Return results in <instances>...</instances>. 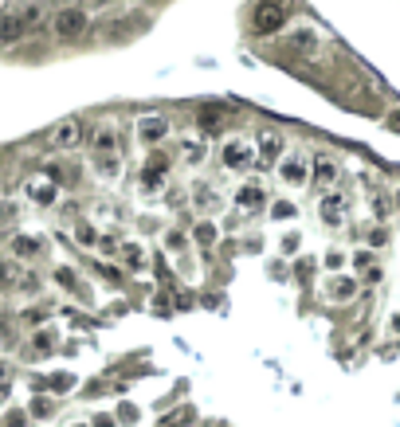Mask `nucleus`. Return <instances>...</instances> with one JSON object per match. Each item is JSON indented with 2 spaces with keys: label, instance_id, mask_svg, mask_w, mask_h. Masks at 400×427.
Instances as JSON below:
<instances>
[{
  "label": "nucleus",
  "instance_id": "c85d7f7f",
  "mask_svg": "<svg viewBox=\"0 0 400 427\" xmlns=\"http://www.w3.org/2000/svg\"><path fill=\"white\" fill-rule=\"evenodd\" d=\"M28 416H32V411H24V408H8V411H4V427H28Z\"/></svg>",
  "mask_w": 400,
  "mask_h": 427
},
{
  "label": "nucleus",
  "instance_id": "ea45409f",
  "mask_svg": "<svg viewBox=\"0 0 400 427\" xmlns=\"http://www.w3.org/2000/svg\"><path fill=\"white\" fill-rule=\"evenodd\" d=\"M91 427H114V419H110V416H94Z\"/></svg>",
  "mask_w": 400,
  "mask_h": 427
},
{
  "label": "nucleus",
  "instance_id": "7ed1b4c3",
  "mask_svg": "<svg viewBox=\"0 0 400 427\" xmlns=\"http://www.w3.org/2000/svg\"><path fill=\"white\" fill-rule=\"evenodd\" d=\"M220 165L232 169V173H239V169H247V165H259L256 142H251V137H244V134L224 137V142H220Z\"/></svg>",
  "mask_w": 400,
  "mask_h": 427
},
{
  "label": "nucleus",
  "instance_id": "7c9ffc66",
  "mask_svg": "<svg viewBox=\"0 0 400 427\" xmlns=\"http://www.w3.org/2000/svg\"><path fill=\"white\" fill-rule=\"evenodd\" d=\"M12 224H16V208H12V204H4V200H0V235L8 232Z\"/></svg>",
  "mask_w": 400,
  "mask_h": 427
},
{
  "label": "nucleus",
  "instance_id": "6e6552de",
  "mask_svg": "<svg viewBox=\"0 0 400 427\" xmlns=\"http://www.w3.org/2000/svg\"><path fill=\"white\" fill-rule=\"evenodd\" d=\"M86 145H91L94 157H118L122 153V134H118V126H114L110 118H106V122H94L91 126Z\"/></svg>",
  "mask_w": 400,
  "mask_h": 427
},
{
  "label": "nucleus",
  "instance_id": "9d476101",
  "mask_svg": "<svg viewBox=\"0 0 400 427\" xmlns=\"http://www.w3.org/2000/svg\"><path fill=\"white\" fill-rule=\"evenodd\" d=\"M310 185H314L318 193H338L341 161L333 157V153H318V157H314V165H310Z\"/></svg>",
  "mask_w": 400,
  "mask_h": 427
},
{
  "label": "nucleus",
  "instance_id": "dca6fc26",
  "mask_svg": "<svg viewBox=\"0 0 400 427\" xmlns=\"http://www.w3.org/2000/svg\"><path fill=\"white\" fill-rule=\"evenodd\" d=\"M8 255L16 263H32V259H40V255H43V239H40V235H24V232H20V235H12V239H8Z\"/></svg>",
  "mask_w": 400,
  "mask_h": 427
},
{
  "label": "nucleus",
  "instance_id": "f704fd0d",
  "mask_svg": "<svg viewBox=\"0 0 400 427\" xmlns=\"http://www.w3.org/2000/svg\"><path fill=\"white\" fill-rule=\"evenodd\" d=\"M47 411H52V400H43V396H40V400H32V416L35 419H47Z\"/></svg>",
  "mask_w": 400,
  "mask_h": 427
},
{
  "label": "nucleus",
  "instance_id": "4c0bfd02",
  "mask_svg": "<svg viewBox=\"0 0 400 427\" xmlns=\"http://www.w3.org/2000/svg\"><path fill=\"white\" fill-rule=\"evenodd\" d=\"M12 380V360H0V385H8Z\"/></svg>",
  "mask_w": 400,
  "mask_h": 427
},
{
  "label": "nucleus",
  "instance_id": "f257e3e1",
  "mask_svg": "<svg viewBox=\"0 0 400 427\" xmlns=\"http://www.w3.org/2000/svg\"><path fill=\"white\" fill-rule=\"evenodd\" d=\"M86 32H91V12L83 4H63L52 12V35L59 43H79Z\"/></svg>",
  "mask_w": 400,
  "mask_h": 427
},
{
  "label": "nucleus",
  "instance_id": "4468645a",
  "mask_svg": "<svg viewBox=\"0 0 400 427\" xmlns=\"http://www.w3.org/2000/svg\"><path fill=\"white\" fill-rule=\"evenodd\" d=\"M24 40H28L24 20H20L16 12H4V16H0V55H4V51H16Z\"/></svg>",
  "mask_w": 400,
  "mask_h": 427
},
{
  "label": "nucleus",
  "instance_id": "423d86ee",
  "mask_svg": "<svg viewBox=\"0 0 400 427\" xmlns=\"http://www.w3.org/2000/svg\"><path fill=\"white\" fill-rule=\"evenodd\" d=\"M169 176H173V165H169V157H161V153H154V157L142 165V173H137V185H142V193L149 196H161V193H169Z\"/></svg>",
  "mask_w": 400,
  "mask_h": 427
},
{
  "label": "nucleus",
  "instance_id": "2eb2a0df",
  "mask_svg": "<svg viewBox=\"0 0 400 427\" xmlns=\"http://www.w3.org/2000/svg\"><path fill=\"white\" fill-rule=\"evenodd\" d=\"M91 176L98 181V185H122V176H126V165H122V157H94L91 165Z\"/></svg>",
  "mask_w": 400,
  "mask_h": 427
},
{
  "label": "nucleus",
  "instance_id": "b1692460",
  "mask_svg": "<svg viewBox=\"0 0 400 427\" xmlns=\"http://www.w3.org/2000/svg\"><path fill=\"white\" fill-rule=\"evenodd\" d=\"M193 243L200 247V251H212L216 243H220V227H216L212 220H200V224L193 227Z\"/></svg>",
  "mask_w": 400,
  "mask_h": 427
},
{
  "label": "nucleus",
  "instance_id": "bb28decb",
  "mask_svg": "<svg viewBox=\"0 0 400 427\" xmlns=\"http://www.w3.org/2000/svg\"><path fill=\"white\" fill-rule=\"evenodd\" d=\"M267 212H271V220H295L298 216V208L290 200H271V208H267Z\"/></svg>",
  "mask_w": 400,
  "mask_h": 427
},
{
  "label": "nucleus",
  "instance_id": "aec40b11",
  "mask_svg": "<svg viewBox=\"0 0 400 427\" xmlns=\"http://www.w3.org/2000/svg\"><path fill=\"white\" fill-rule=\"evenodd\" d=\"M16 16L24 20L28 35H32V32H40V28H43V20H47V4H43V0H24V4L16 8Z\"/></svg>",
  "mask_w": 400,
  "mask_h": 427
},
{
  "label": "nucleus",
  "instance_id": "2f4dec72",
  "mask_svg": "<svg viewBox=\"0 0 400 427\" xmlns=\"http://www.w3.org/2000/svg\"><path fill=\"white\" fill-rule=\"evenodd\" d=\"M165 247H169V251H181V247H185V235H181L177 227H169V232H165Z\"/></svg>",
  "mask_w": 400,
  "mask_h": 427
},
{
  "label": "nucleus",
  "instance_id": "37998d69",
  "mask_svg": "<svg viewBox=\"0 0 400 427\" xmlns=\"http://www.w3.org/2000/svg\"><path fill=\"white\" fill-rule=\"evenodd\" d=\"M4 12H8V0H0V16H4Z\"/></svg>",
  "mask_w": 400,
  "mask_h": 427
},
{
  "label": "nucleus",
  "instance_id": "f8f14e48",
  "mask_svg": "<svg viewBox=\"0 0 400 427\" xmlns=\"http://www.w3.org/2000/svg\"><path fill=\"white\" fill-rule=\"evenodd\" d=\"M256 149H259V165H275V169H279V161L287 157V137H282L279 130H259V134H256Z\"/></svg>",
  "mask_w": 400,
  "mask_h": 427
},
{
  "label": "nucleus",
  "instance_id": "473e14b6",
  "mask_svg": "<svg viewBox=\"0 0 400 427\" xmlns=\"http://www.w3.org/2000/svg\"><path fill=\"white\" fill-rule=\"evenodd\" d=\"M52 345H55V341H52V334H35V337H32V349H35V357H40V353H47Z\"/></svg>",
  "mask_w": 400,
  "mask_h": 427
},
{
  "label": "nucleus",
  "instance_id": "f3484780",
  "mask_svg": "<svg viewBox=\"0 0 400 427\" xmlns=\"http://www.w3.org/2000/svg\"><path fill=\"white\" fill-rule=\"evenodd\" d=\"M177 157L185 161L188 169H200L208 161V145H205V137L200 134H185L181 137V145H177Z\"/></svg>",
  "mask_w": 400,
  "mask_h": 427
},
{
  "label": "nucleus",
  "instance_id": "39448f33",
  "mask_svg": "<svg viewBox=\"0 0 400 427\" xmlns=\"http://www.w3.org/2000/svg\"><path fill=\"white\" fill-rule=\"evenodd\" d=\"M287 28V4L282 0H259L251 8V32L256 35H279Z\"/></svg>",
  "mask_w": 400,
  "mask_h": 427
},
{
  "label": "nucleus",
  "instance_id": "1a4fd4ad",
  "mask_svg": "<svg viewBox=\"0 0 400 427\" xmlns=\"http://www.w3.org/2000/svg\"><path fill=\"white\" fill-rule=\"evenodd\" d=\"M173 134V122H169V114H137V122H134V137L142 145H161L165 137Z\"/></svg>",
  "mask_w": 400,
  "mask_h": 427
},
{
  "label": "nucleus",
  "instance_id": "20e7f679",
  "mask_svg": "<svg viewBox=\"0 0 400 427\" xmlns=\"http://www.w3.org/2000/svg\"><path fill=\"white\" fill-rule=\"evenodd\" d=\"M232 204H236V212H244V216H256V212L271 208V196H267V185L259 181V176H247V181L236 185Z\"/></svg>",
  "mask_w": 400,
  "mask_h": 427
},
{
  "label": "nucleus",
  "instance_id": "5701e85b",
  "mask_svg": "<svg viewBox=\"0 0 400 427\" xmlns=\"http://www.w3.org/2000/svg\"><path fill=\"white\" fill-rule=\"evenodd\" d=\"M118 259H122V267L126 271H145V247L137 239H122V251H118Z\"/></svg>",
  "mask_w": 400,
  "mask_h": 427
},
{
  "label": "nucleus",
  "instance_id": "6ab92c4d",
  "mask_svg": "<svg viewBox=\"0 0 400 427\" xmlns=\"http://www.w3.org/2000/svg\"><path fill=\"white\" fill-rule=\"evenodd\" d=\"M318 216L330 227H338L341 220H345V193H326L322 200H318Z\"/></svg>",
  "mask_w": 400,
  "mask_h": 427
},
{
  "label": "nucleus",
  "instance_id": "a18cd8bd",
  "mask_svg": "<svg viewBox=\"0 0 400 427\" xmlns=\"http://www.w3.org/2000/svg\"><path fill=\"white\" fill-rule=\"evenodd\" d=\"M0 251H4V247H0Z\"/></svg>",
  "mask_w": 400,
  "mask_h": 427
},
{
  "label": "nucleus",
  "instance_id": "72a5a7b5",
  "mask_svg": "<svg viewBox=\"0 0 400 427\" xmlns=\"http://www.w3.org/2000/svg\"><path fill=\"white\" fill-rule=\"evenodd\" d=\"M71 385H75V377H67V372H63V377H52V385H47V388H52V392H67Z\"/></svg>",
  "mask_w": 400,
  "mask_h": 427
},
{
  "label": "nucleus",
  "instance_id": "393cba45",
  "mask_svg": "<svg viewBox=\"0 0 400 427\" xmlns=\"http://www.w3.org/2000/svg\"><path fill=\"white\" fill-rule=\"evenodd\" d=\"M24 283V275H20V263L16 259H0V290H12V286Z\"/></svg>",
  "mask_w": 400,
  "mask_h": 427
},
{
  "label": "nucleus",
  "instance_id": "c9c22d12",
  "mask_svg": "<svg viewBox=\"0 0 400 427\" xmlns=\"http://www.w3.org/2000/svg\"><path fill=\"white\" fill-rule=\"evenodd\" d=\"M55 283H63V286H75V271H71V267H59V271H55Z\"/></svg>",
  "mask_w": 400,
  "mask_h": 427
},
{
  "label": "nucleus",
  "instance_id": "4be33fe9",
  "mask_svg": "<svg viewBox=\"0 0 400 427\" xmlns=\"http://www.w3.org/2000/svg\"><path fill=\"white\" fill-rule=\"evenodd\" d=\"M326 298H330V302H341V306H349V302L358 298V278H349V275L333 278V283L326 286Z\"/></svg>",
  "mask_w": 400,
  "mask_h": 427
},
{
  "label": "nucleus",
  "instance_id": "58836bf2",
  "mask_svg": "<svg viewBox=\"0 0 400 427\" xmlns=\"http://www.w3.org/2000/svg\"><path fill=\"white\" fill-rule=\"evenodd\" d=\"M83 8H110V0H83Z\"/></svg>",
  "mask_w": 400,
  "mask_h": 427
},
{
  "label": "nucleus",
  "instance_id": "a211bd4d",
  "mask_svg": "<svg viewBox=\"0 0 400 427\" xmlns=\"http://www.w3.org/2000/svg\"><path fill=\"white\" fill-rule=\"evenodd\" d=\"M188 204L200 212V220H208L216 208H220V188H216L212 181H200V185L193 188V200H188Z\"/></svg>",
  "mask_w": 400,
  "mask_h": 427
},
{
  "label": "nucleus",
  "instance_id": "79ce46f5",
  "mask_svg": "<svg viewBox=\"0 0 400 427\" xmlns=\"http://www.w3.org/2000/svg\"><path fill=\"white\" fill-rule=\"evenodd\" d=\"M392 334H400V314H392Z\"/></svg>",
  "mask_w": 400,
  "mask_h": 427
},
{
  "label": "nucleus",
  "instance_id": "c03bdc74",
  "mask_svg": "<svg viewBox=\"0 0 400 427\" xmlns=\"http://www.w3.org/2000/svg\"><path fill=\"white\" fill-rule=\"evenodd\" d=\"M79 427H91V423H79Z\"/></svg>",
  "mask_w": 400,
  "mask_h": 427
},
{
  "label": "nucleus",
  "instance_id": "e433bc0d",
  "mask_svg": "<svg viewBox=\"0 0 400 427\" xmlns=\"http://www.w3.org/2000/svg\"><path fill=\"white\" fill-rule=\"evenodd\" d=\"M341 259H345V255H341L338 247H333V251H326V267H330V271H338V267H341Z\"/></svg>",
  "mask_w": 400,
  "mask_h": 427
},
{
  "label": "nucleus",
  "instance_id": "c756f323",
  "mask_svg": "<svg viewBox=\"0 0 400 427\" xmlns=\"http://www.w3.org/2000/svg\"><path fill=\"white\" fill-rule=\"evenodd\" d=\"M369 208L377 212V220H384V216H389V212H392V200H384L381 193H373V196H369Z\"/></svg>",
  "mask_w": 400,
  "mask_h": 427
},
{
  "label": "nucleus",
  "instance_id": "cd10ccee",
  "mask_svg": "<svg viewBox=\"0 0 400 427\" xmlns=\"http://www.w3.org/2000/svg\"><path fill=\"white\" fill-rule=\"evenodd\" d=\"M365 243H369V251H373V247H384V243H389V232H384V224L369 227V232H365Z\"/></svg>",
  "mask_w": 400,
  "mask_h": 427
},
{
  "label": "nucleus",
  "instance_id": "a19ab883",
  "mask_svg": "<svg viewBox=\"0 0 400 427\" xmlns=\"http://www.w3.org/2000/svg\"><path fill=\"white\" fill-rule=\"evenodd\" d=\"M392 208L400 212V181H396V185H392Z\"/></svg>",
  "mask_w": 400,
  "mask_h": 427
},
{
  "label": "nucleus",
  "instance_id": "412c9836",
  "mask_svg": "<svg viewBox=\"0 0 400 427\" xmlns=\"http://www.w3.org/2000/svg\"><path fill=\"white\" fill-rule=\"evenodd\" d=\"M130 35H134V16H130V12L110 16L103 24V40H110V43H122V40H130Z\"/></svg>",
  "mask_w": 400,
  "mask_h": 427
},
{
  "label": "nucleus",
  "instance_id": "ddd939ff",
  "mask_svg": "<svg viewBox=\"0 0 400 427\" xmlns=\"http://www.w3.org/2000/svg\"><path fill=\"white\" fill-rule=\"evenodd\" d=\"M287 47L295 51V55H302V59H314L318 51H322V35H318V28H310V24H298L295 32L287 35Z\"/></svg>",
  "mask_w": 400,
  "mask_h": 427
},
{
  "label": "nucleus",
  "instance_id": "a878e982",
  "mask_svg": "<svg viewBox=\"0 0 400 427\" xmlns=\"http://www.w3.org/2000/svg\"><path fill=\"white\" fill-rule=\"evenodd\" d=\"M75 243H79V247L103 243V239H98V224H94V220H79V224H75Z\"/></svg>",
  "mask_w": 400,
  "mask_h": 427
},
{
  "label": "nucleus",
  "instance_id": "49530a36",
  "mask_svg": "<svg viewBox=\"0 0 400 427\" xmlns=\"http://www.w3.org/2000/svg\"><path fill=\"white\" fill-rule=\"evenodd\" d=\"M134 4H137V0H134Z\"/></svg>",
  "mask_w": 400,
  "mask_h": 427
},
{
  "label": "nucleus",
  "instance_id": "f03ea898",
  "mask_svg": "<svg viewBox=\"0 0 400 427\" xmlns=\"http://www.w3.org/2000/svg\"><path fill=\"white\" fill-rule=\"evenodd\" d=\"M86 134H91V126H86L79 114H67L59 118L52 130H47V145H52L55 153H75L86 145Z\"/></svg>",
  "mask_w": 400,
  "mask_h": 427
},
{
  "label": "nucleus",
  "instance_id": "9b49d317",
  "mask_svg": "<svg viewBox=\"0 0 400 427\" xmlns=\"http://www.w3.org/2000/svg\"><path fill=\"white\" fill-rule=\"evenodd\" d=\"M275 173H279V181L287 188H307L310 185V161H307V153H287V157L279 161V169H275Z\"/></svg>",
  "mask_w": 400,
  "mask_h": 427
},
{
  "label": "nucleus",
  "instance_id": "0eeeda50",
  "mask_svg": "<svg viewBox=\"0 0 400 427\" xmlns=\"http://www.w3.org/2000/svg\"><path fill=\"white\" fill-rule=\"evenodd\" d=\"M20 193L28 196V204H35V208H55L59 204V185H55L47 173H32L24 176V185H20Z\"/></svg>",
  "mask_w": 400,
  "mask_h": 427
}]
</instances>
